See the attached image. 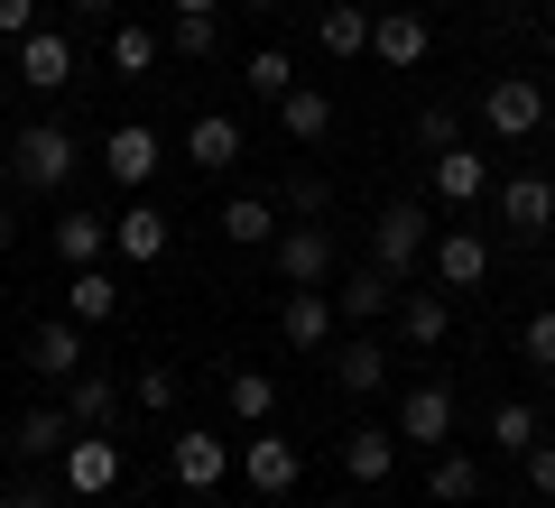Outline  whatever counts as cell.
<instances>
[{"instance_id":"cell-1","label":"cell","mask_w":555,"mask_h":508,"mask_svg":"<svg viewBox=\"0 0 555 508\" xmlns=\"http://www.w3.org/2000/svg\"><path fill=\"white\" fill-rule=\"evenodd\" d=\"M75 157H83V139L65 130V120H28V130L10 139V177H20L28 195H56V185L75 177Z\"/></svg>"},{"instance_id":"cell-2","label":"cell","mask_w":555,"mask_h":508,"mask_svg":"<svg viewBox=\"0 0 555 508\" xmlns=\"http://www.w3.org/2000/svg\"><path fill=\"white\" fill-rule=\"evenodd\" d=\"M232 471L259 490V499H287V490H297V471H306V453L287 444L278 426H250V444H241V463H232Z\"/></svg>"},{"instance_id":"cell-3","label":"cell","mask_w":555,"mask_h":508,"mask_svg":"<svg viewBox=\"0 0 555 508\" xmlns=\"http://www.w3.org/2000/svg\"><path fill=\"white\" fill-rule=\"evenodd\" d=\"M371 259L389 277H408L416 259H426V204H379L371 213Z\"/></svg>"},{"instance_id":"cell-4","label":"cell","mask_w":555,"mask_h":508,"mask_svg":"<svg viewBox=\"0 0 555 508\" xmlns=\"http://www.w3.org/2000/svg\"><path fill=\"white\" fill-rule=\"evenodd\" d=\"M158 130H149V120H120V130L112 139H102V177H112L120 185V195H139V185H149V177H158Z\"/></svg>"},{"instance_id":"cell-5","label":"cell","mask_w":555,"mask_h":508,"mask_svg":"<svg viewBox=\"0 0 555 508\" xmlns=\"http://www.w3.org/2000/svg\"><path fill=\"white\" fill-rule=\"evenodd\" d=\"M481 120H491L500 139H528L537 120H546V93H537V75H491V83H481Z\"/></svg>"},{"instance_id":"cell-6","label":"cell","mask_w":555,"mask_h":508,"mask_svg":"<svg viewBox=\"0 0 555 508\" xmlns=\"http://www.w3.org/2000/svg\"><path fill=\"white\" fill-rule=\"evenodd\" d=\"M269 250H278V277H287V287H324V277H334V232H324V222H287Z\"/></svg>"},{"instance_id":"cell-7","label":"cell","mask_w":555,"mask_h":508,"mask_svg":"<svg viewBox=\"0 0 555 508\" xmlns=\"http://www.w3.org/2000/svg\"><path fill=\"white\" fill-rule=\"evenodd\" d=\"M56 471H65L75 499H102V490H120V444L112 434H75V444L56 453Z\"/></svg>"},{"instance_id":"cell-8","label":"cell","mask_w":555,"mask_h":508,"mask_svg":"<svg viewBox=\"0 0 555 508\" xmlns=\"http://www.w3.org/2000/svg\"><path fill=\"white\" fill-rule=\"evenodd\" d=\"M426 47H436L426 10H379V19H371V56L398 65V75H408V65H426Z\"/></svg>"},{"instance_id":"cell-9","label":"cell","mask_w":555,"mask_h":508,"mask_svg":"<svg viewBox=\"0 0 555 508\" xmlns=\"http://www.w3.org/2000/svg\"><path fill=\"white\" fill-rule=\"evenodd\" d=\"M185 157H195V177H232L241 167V120L232 112H195L185 120Z\"/></svg>"},{"instance_id":"cell-10","label":"cell","mask_w":555,"mask_h":508,"mask_svg":"<svg viewBox=\"0 0 555 508\" xmlns=\"http://www.w3.org/2000/svg\"><path fill=\"white\" fill-rule=\"evenodd\" d=\"M232 463H241V444H222V434H204V426L167 444V471H177L185 490H214V481H222V471H232Z\"/></svg>"},{"instance_id":"cell-11","label":"cell","mask_w":555,"mask_h":508,"mask_svg":"<svg viewBox=\"0 0 555 508\" xmlns=\"http://www.w3.org/2000/svg\"><path fill=\"white\" fill-rule=\"evenodd\" d=\"M500 222H509V240H546L555 232V185L546 177H509L500 185Z\"/></svg>"},{"instance_id":"cell-12","label":"cell","mask_w":555,"mask_h":508,"mask_svg":"<svg viewBox=\"0 0 555 508\" xmlns=\"http://www.w3.org/2000/svg\"><path fill=\"white\" fill-rule=\"evenodd\" d=\"M278 333H287L297 352H324V342H334V296L324 287H287L278 296Z\"/></svg>"},{"instance_id":"cell-13","label":"cell","mask_w":555,"mask_h":508,"mask_svg":"<svg viewBox=\"0 0 555 508\" xmlns=\"http://www.w3.org/2000/svg\"><path fill=\"white\" fill-rule=\"evenodd\" d=\"M28 370L38 379H75L83 370V324L75 314H47V324L28 333Z\"/></svg>"},{"instance_id":"cell-14","label":"cell","mask_w":555,"mask_h":508,"mask_svg":"<svg viewBox=\"0 0 555 508\" xmlns=\"http://www.w3.org/2000/svg\"><path fill=\"white\" fill-rule=\"evenodd\" d=\"M167 240H177V222H167L158 204H130V213L112 222V259H130V269H149V259H167Z\"/></svg>"},{"instance_id":"cell-15","label":"cell","mask_w":555,"mask_h":508,"mask_svg":"<svg viewBox=\"0 0 555 508\" xmlns=\"http://www.w3.org/2000/svg\"><path fill=\"white\" fill-rule=\"evenodd\" d=\"M20 83L28 93H65V83H75V47H65L56 28H28L20 38Z\"/></svg>"},{"instance_id":"cell-16","label":"cell","mask_w":555,"mask_h":508,"mask_svg":"<svg viewBox=\"0 0 555 508\" xmlns=\"http://www.w3.org/2000/svg\"><path fill=\"white\" fill-rule=\"evenodd\" d=\"M454 434V398L436 389V379H416L408 398H398V444H444Z\"/></svg>"},{"instance_id":"cell-17","label":"cell","mask_w":555,"mask_h":508,"mask_svg":"<svg viewBox=\"0 0 555 508\" xmlns=\"http://www.w3.org/2000/svg\"><path fill=\"white\" fill-rule=\"evenodd\" d=\"M65 314H75V324H112V314H120V277H112V259H93V269H65Z\"/></svg>"},{"instance_id":"cell-18","label":"cell","mask_w":555,"mask_h":508,"mask_svg":"<svg viewBox=\"0 0 555 508\" xmlns=\"http://www.w3.org/2000/svg\"><path fill=\"white\" fill-rule=\"evenodd\" d=\"M65 416H75L83 434H112V416H120V379L75 370V379H65Z\"/></svg>"},{"instance_id":"cell-19","label":"cell","mask_w":555,"mask_h":508,"mask_svg":"<svg viewBox=\"0 0 555 508\" xmlns=\"http://www.w3.org/2000/svg\"><path fill=\"white\" fill-rule=\"evenodd\" d=\"M334 314H352V324H379V314H398V277L379 269V259H371V269H352V277H343V296H334Z\"/></svg>"},{"instance_id":"cell-20","label":"cell","mask_w":555,"mask_h":508,"mask_svg":"<svg viewBox=\"0 0 555 508\" xmlns=\"http://www.w3.org/2000/svg\"><path fill=\"white\" fill-rule=\"evenodd\" d=\"M65 444H75V416H56V407H28L20 426H10V453H20V463H56Z\"/></svg>"},{"instance_id":"cell-21","label":"cell","mask_w":555,"mask_h":508,"mask_svg":"<svg viewBox=\"0 0 555 508\" xmlns=\"http://www.w3.org/2000/svg\"><path fill=\"white\" fill-rule=\"evenodd\" d=\"M56 259H65V269L112 259V213H56Z\"/></svg>"},{"instance_id":"cell-22","label":"cell","mask_w":555,"mask_h":508,"mask_svg":"<svg viewBox=\"0 0 555 508\" xmlns=\"http://www.w3.org/2000/svg\"><path fill=\"white\" fill-rule=\"evenodd\" d=\"M436 277L444 287H481V277H491V240L481 232H444L436 240Z\"/></svg>"},{"instance_id":"cell-23","label":"cell","mask_w":555,"mask_h":508,"mask_svg":"<svg viewBox=\"0 0 555 508\" xmlns=\"http://www.w3.org/2000/svg\"><path fill=\"white\" fill-rule=\"evenodd\" d=\"M343 471H352V481H389V471H398V426H352Z\"/></svg>"},{"instance_id":"cell-24","label":"cell","mask_w":555,"mask_h":508,"mask_svg":"<svg viewBox=\"0 0 555 508\" xmlns=\"http://www.w3.org/2000/svg\"><path fill=\"white\" fill-rule=\"evenodd\" d=\"M278 130H287V139H324V130H334V93L287 83V93H278Z\"/></svg>"},{"instance_id":"cell-25","label":"cell","mask_w":555,"mask_h":508,"mask_svg":"<svg viewBox=\"0 0 555 508\" xmlns=\"http://www.w3.org/2000/svg\"><path fill=\"white\" fill-rule=\"evenodd\" d=\"M481 185H491V157L481 148H436V195L444 204H473Z\"/></svg>"},{"instance_id":"cell-26","label":"cell","mask_w":555,"mask_h":508,"mask_svg":"<svg viewBox=\"0 0 555 508\" xmlns=\"http://www.w3.org/2000/svg\"><path fill=\"white\" fill-rule=\"evenodd\" d=\"M222 240L269 250V240H278V204H269V195H232V204H222Z\"/></svg>"},{"instance_id":"cell-27","label":"cell","mask_w":555,"mask_h":508,"mask_svg":"<svg viewBox=\"0 0 555 508\" xmlns=\"http://www.w3.org/2000/svg\"><path fill=\"white\" fill-rule=\"evenodd\" d=\"M444 333H454V305H444V296H398V342L436 352Z\"/></svg>"},{"instance_id":"cell-28","label":"cell","mask_w":555,"mask_h":508,"mask_svg":"<svg viewBox=\"0 0 555 508\" xmlns=\"http://www.w3.org/2000/svg\"><path fill=\"white\" fill-rule=\"evenodd\" d=\"M334 379H343V389H352V398L389 389V352H379L371 333H361V342H343V352H334Z\"/></svg>"},{"instance_id":"cell-29","label":"cell","mask_w":555,"mask_h":508,"mask_svg":"<svg viewBox=\"0 0 555 508\" xmlns=\"http://www.w3.org/2000/svg\"><path fill=\"white\" fill-rule=\"evenodd\" d=\"M315 38H324V56H361V47H371V10H361V0H334L315 19Z\"/></svg>"},{"instance_id":"cell-30","label":"cell","mask_w":555,"mask_h":508,"mask_svg":"<svg viewBox=\"0 0 555 508\" xmlns=\"http://www.w3.org/2000/svg\"><path fill=\"white\" fill-rule=\"evenodd\" d=\"M426 499H436V508H463V499H481V463H473V453H444V463L426 471Z\"/></svg>"},{"instance_id":"cell-31","label":"cell","mask_w":555,"mask_h":508,"mask_svg":"<svg viewBox=\"0 0 555 508\" xmlns=\"http://www.w3.org/2000/svg\"><path fill=\"white\" fill-rule=\"evenodd\" d=\"M222 398H232L241 426H269V416H278V379L269 370H232V389H222Z\"/></svg>"},{"instance_id":"cell-32","label":"cell","mask_w":555,"mask_h":508,"mask_svg":"<svg viewBox=\"0 0 555 508\" xmlns=\"http://www.w3.org/2000/svg\"><path fill=\"white\" fill-rule=\"evenodd\" d=\"M158 28H139V19H120L112 28V75H149V65H158Z\"/></svg>"},{"instance_id":"cell-33","label":"cell","mask_w":555,"mask_h":508,"mask_svg":"<svg viewBox=\"0 0 555 508\" xmlns=\"http://www.w3.org/2000/svg\"><path fill=\"white\" fill-rule=\"evenodd\" d=\"M241 83H250V93H259V102H269V112H278V93L297 83V65H287V47H259V56L241 65Z\"/></svg>"},{"instance_id":"cell-34","label":"cell","mask_w":555,"mask_h":508,"mask_svg":"<svg viewBox=\"0 0 555 508\" xmlns=\"http://www.w3.org/2000/svg\"><path fill=\"white\" fill-rule=\"evenodd\" d=\"M167 47H177V56H214V47H222L214 10H177V28H167Z\"/></svg>"},{"instance_id":"cell-35","label":"cell","mask_w":555,"mask_h":508,"mask_svg":"<svg viewBox=\"0 0 555 508\" xmlns=\"http://www.w3.org/2000/svg\"><path fill=\"white\" fill-rule=\"evenodd\" d=\"M491 444L500 453H528L537 444V407H491Z\"/></svg>"},{"instance_id":"cell-36","label":"cell","mask_w":555,"mask_h":508,"mask_svg":"<svg viewBox=\"0 0 555 508\" xmlns=\"http://www.w3.org/2000/svg\"><path fill=\"white\" fill-rule=\"evenodd\" d=\"M416 148H463V120L444 112V102H426V112H416Z\"/></svg>"},{"instance_id":"cell-37","label":"cell","mask_w":555,"mask_h":508,"mask_svg":"<svg viewBox=\"0 0 555 508\" xmlns=\"http://www.w3.org/2000/svg\"><path fill=\"white\" fill-rule=\"evenodd\" d=\"M518 352H528L537 370H555V305H546V314H528V333H518Z\"/></svg>"},{"instance_id":"cell-38","label":"cell","mask_w":555,"mask_h":508,"mask_svg":"<svg viewBox=\"0 0 555 508\" xmlns=\"http://www.w3.org/2000/svg\"><path fill=\"white\" fill-rule=\"evenodd\" d=\"M518 463H528V490H537V499H555V444H528Z\"/></svg>"},{"instance_id":"cell-39","label":"cell","mask_w":555,"mask_h":508,"mask_svg":"<svg viewBox=\"0 0 555 508\" xmlns=\"http://www.w3.org/2000/svg\"><path fill=\"white\" fill-rule=\"evenodd\" d=\"M139 407H158V416L177 407V370H139Z\"/></svg>"},{"instance_id":"cell-40","label":"cell","mask_w":555,"mask_h":508,"mask_svg":"<svg viewBox=\"0 0 555 508\" xmlns=\"http://www.w3.org/2000/svg\"><path fill=\"white\" fill-rule=\"evenodd\" d=\"M324 204H334V195H324V177H297V185H287V213H324Z\"/></svg>"},{"instance_id":"cell-41","label":"cell","mask_w":555,"mask_h":508,"mask_svg":"<svg viewBox=\"0 0 555 508\" xmlns=\"http://www.w3.org/2000/svg\"><path fill=\"white\" fill-rule=\"evenodd\" d=\"M38 28V0H0V38H28Z\"/></svg>"},{"instance_id":"cell-42","label":"cell","mask_w":555,"mask_h":508,"mask_svg":"<svg viewBox=\"0 0 555 508\" xmlns=\"http://www.w3.org/2000/svg\"><path fill=\"white\" fill-rule=\"evenodd\" d=\"M65 10H83V19H112V0H65Z\"/></svg>"},{"instance_id":"cell-43","label":"cell","mask_w":555,"mask_h":508,"mask_svg":"<svg viewBox=\"0 0 555 508\" xmlns=\"http://www.w3.org/2000/svg\"><path fill=\"white\" fill-rule=\"evenodd\" d=\"M10 240H20V213H10V204H0V250H10Z\"/></svg>"},{"instance_id":"cell-44","label":"cell","mask_w":555,"mask_h":508,"mask_svg":"<svg viewBox=\"0 0 555 508\" xmlns=\"http://www.w3.org/2000/svg\"><path fill=\"white\" fill-rule=\"evenodd\" d=\"M0 508H47V499H38V490H10V499H0Z\"/></svg>"},{"instance_id":"cell-45","label":"cell","mask_w":555,"mask_h":508,"mask_svg":"<svg viewBox=\"0 0 555 508\" xmlns=\"http://www.w3.org/2000/svg\"><path fill=\"white\" fill-rule=\"evenodd\" d=\"M177 10H214V0H177Z\"/></svg>"},{"instance_id":"cell-46","label":"cell","mask_w":555,"mask_h":508,"mask_svg":"<svg viewBox=\"0 0 555 508\" xmlns=\"http://www.w3.org/2000/svg\"><path fill=\"white\" fill-rule=\"evenodd\" d=\"M546 287H555V250H546Z\"/></svg>"},{"instance_id":"cell-47","label":"cell","mask_w":555,"mask_h":508,"mask_svg":"<svg viewBox=\"0 0 555 508\" xmlns=\"http://www.w3.org/2000/svg\"><path fill=\"white\" fill-rule=\"evenodd\" d=\"M250 10H278V0H250Z\"/></svg>"},{"instance_id":"cell-48","label":"cell","mask_w":555,"mask_h":508,"mask_svg":"<svg viewBox=\"0 0 555 508\" xmlns=\"http://www.w3.org/2000/svg\"><path fill=\"white\" fill-rule=\"evenodd\" d=\"M324 508H352V499H324Z\"/></svg>"}]
</instances>
